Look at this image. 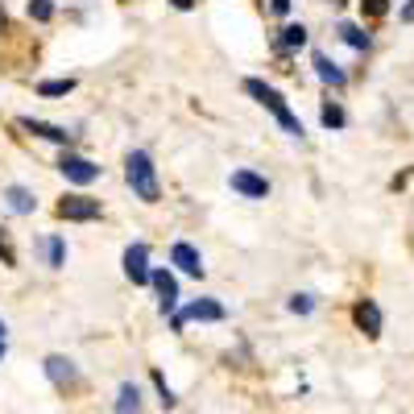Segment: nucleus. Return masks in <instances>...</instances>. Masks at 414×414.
Instances as JSON below:
<instances>
[{"mask_svg": "<svg viewBox=\"0 0 414 414\" xmlns=\"http://www.w3.org/2000/svg\"><path fill=\"white\" fill-rule=\"evenodd\" d=\"M0 340H4V319H0Z\"/></svg>", "mask_w": 414, "mask_h": 414, "instance_id": "obj_27", "label": "nucleus"}, {"mask_svg": "<svg viewBox=\"0 0 414 414\" xmlns=\"http://www.w3.org/2000/svg\"><path fill=\"white\" fill-rule=\"evenodd\" d=\"M402 21H406V25L414 21V0H406V4H402Z\"/></svg>", "mask_w": 414, "mask_h": 414, "instance_id": "obj_24", "label": "nucleus"}, {"mask_svg": "<svg viewBox=\"0 0 414 414\" xmlns=\"http://www.w3.org/2000/svg\"><path fill=\"white\" fill-rule=\"evenodd\" d=\"M170 261L183 269V273H191V278H203V257H199V253H195V249H191L187 241H178V244L170 249Z\"/></svg>", "mask_w": 414, "mask_h": 414, "instance_id": "obj_10", "label": "nucleus"}, {"mask_svg": "<svg viewBox=\"0 0 414 414\" xmlns=\"http://www.w3.org/2000/svg\"><path fill=\"white\" fill-rule=\"evenodd\" d=\"M116 414H141V390L133 381L121 386V398H116Z\"/></svg>", "mask_w": 414, "mask_h": 414, "instance_id": "obj_14", "label": "nucleus"}, {"mask_svg": "<svg viewBox=\"0 0 414 414\" xmlns=\"http://www.w3.org/2000/svg\"><path fill=\"white\" fill-rule=\"evenodd\" d=\"M4 195H9V207H13V212H17V216H25V212H33V203H38V199L29 195V191H25V187H9V191H4Z\"/></svg>", "mask_w": 414, "mask_h": 414, "instance_id": "obj_15", "label": "nucleus"}, {"mask_svg": "<svg viewBox=\"0 0 414 414\" xmlns=\"http://www.w3.org/2000/svg\"><path fill=\"white\" fill-rule=\"evenodd\" d=\"M58 216L62 219H96L99 216V199L92 195H67L58 203Z\"/></svg>", "mask_w": 414, "mask_h": 414, "instance_id": "obj_5", "label": "nucleus"}, {"mask_svg": "<svg viewBox=\"0 0 414 414\" xmlns=\"http://www.w3.org/2000/svg\"><path fill=\"white\" fill-rule=\"evenodd\" d=\"M352 319H356V327L365 332L369 340H377V336H381V311H377V303H373V298H361V303L352 307Z\"/></svg>", "mask_w": 414, "mask_h": 414, "instance_id": "obj_7", "label": "nucleus"}, {"mask_svg": "<svg viewBox=\"0 0 414 414\" xmlns=\"http://www.w3.org/2000/svg\"><path fill=\"white\" fill-rule=\"evenodd\" d=\"M0 361H4V340H0Z\"/></svg>", "mask_w": 414, "mask_h": 414, "instance_id": "obj_28", "label": "nucleus"}, {"mask_svg": "<svg viewBox=\"0 0 414 414\" xmlns=\"http://www.w3.org/2000/svg\"><path fill=\"white\" fill-rule=\"evenodd\" d=\"M340 38L348 42L352 50H369V33L361 29V25H340Z\"/></svg>", "mask_w": 414, "mask_h": 414, "instance_id": "obj_17", "label": "nucleus"}, {"mask_svg": "<svg viewBox=\"0 0 414 414\" xmlns=\"http://www.w3.org/2000/svg\"><path fill=\"white\" fill-rule=\"evenodd\" d=\"M361 9H365L369 17H381V13H386L390 4H386V0H361Z\"/></svg>", "mask_w": 414, "mask_h": 414, "instance_id": "obj_23", "label": "nucleus"}, {"mask_svg": "<svg viewBox=\"0 0 414 414\" xmlns=\"http://www.w3.org/2000/svg\"><path fill=\"white\" fill-rule=\"evenodd\" d=\"M232 191H241L244 199H266L269 183L261 178V174H253V170H236L232 174Z\"/></svg>", "mask_w": 414, "mask_h": 414, "instance_id": "obj_9", "label": "nucleus"}, {"mask_svg": "<svg viewBox=\"0 0 414 414\" xmlns=\"http://www.w3.org/2000/svg\"><path fill=\"white\" fill-rule=\"evenodd\" d=\"M315 71H319V79H323V83H332V87H344V83H348V75H344L340 67L327 58V54H315Z\"/></svg>", "mask_w": 414, "mask_h": 414, "instance_id": "obj_13", "label": "nucleus"}, {"mask_svg": "<svg viewBox=\"0 0 414 414\" xmlns=\"http://www.w3.org/2000/svg\"><path fill=\"white\" fill-rule=\"evenodd\" d=\"M311 307H315V303H311V294H294V298H290L294 315H311Z\"/></svg>", "mask_w": 414, "mask_h": 414, "instance_id": "obj_22", "label": "nucleus"}, {"mask_svg": "<svg viewBox=\"0 0 414 414\" xmlns=\"http://www.w3.org/2000/svg\"><path fill=\"white\" fill-rule=\"evenodd\" d=\"M187 319H203V323H219V319H224V307H219L216 298H195V303H187V311H183V315H174V327H183Z\"/></svg>", "mask_w": 414, "mask_h": 414, "instance_id": "obj_4", "label": "nucleus"}, {"mask_svg": "<svg viewBox=\"0 0 414 414\" xmlns=\"http://www.w3.org/2000/svg\"><path fill=\"white\" fill-rule=\"evenodd\" d=\"M58 170L67 174L71 183H79V187H87V183H96V178H99V166H96V162H87V158H75V153H67V158L58 162Z\"/></svg>", "mask_w": 414, "mask_h": 414, "instance_id": "obj_6", "label": "nucleus"}, {"mask_svg": "<svg viewBox=\"0 0 414 414\" xmlns=\"http://www.w3.org/2000/svg\"><path fill=\"white\" fill-rule=\"evenodd\" d=\"M278 46H282V50L307 46V29H303V25H286V29H282V38H278Z\"/></svg>", "mask_w": 414, "mask_h": 414, "instance_id": "obj_16", "label": "nucleus"}, {"mask_svg": "<svg viewBox=\"0 0 414 414\" xmlns=\"http://www.w3.org/2000/svg\"><path fill=\"white\" fill-rule=\"evenodd\" d=\"M71 87H75V79H50V83H38L42 96H67Z\"/></svg>", "mask_w": 414, "mask_h": 414, "instance_id": "obj_18", "label": "nucleus"}, {"mask_svg": "<svg viewBox=\"0 0 414 414\" xmlns=\"http://www.w3.org/2000/svg\"><path fill=\"white\" fill-rule=\"evenodd\" d=\"M21 129H25V133H38V137H46V141H58V146H71V133H67V129H58V124H46V121H33V116H21Z\"/></svg>", "mask_w": 414, "mask_h": 414, "instance_id": "obj_12", "label": "nucleus"}, {"mask_svg": "<svg viewBox=\"0 0 414 414\" xmlns=\"http://www.w3.org/2000/svg\"><path fill=\"white\" fill-rule=\"evenodd\" d=\"M124 273H129L133 286H146L149 282L153 269H149V249L146 244H129V249H124Z\"/></svg>", "mask_w": 414, "mask_h": 414, "instance_id": "obj_3", "label": "nucleus"}, {"mask_svg": "<svg viewBox=\"0 0 414 414\" xmlns=\"http://www.w3.org/2000/svg\"><path fill=\"white\" fill-rule=\"evenodd\" d=\"M46 377L58 390H75V386H79V369H75L67 356H46Z\"/></svg>", "mask_w": 414, "mask_h": 414, "instance_id": "obj_8", "label": "nucleus"}, {"mask_svg": "<svg viewBox=\"0 0 414 414\" xmlns=\"http://www.w3.org/2000/svg\"><path fill=\"white\" fill-rule=\"evenodd\" d=\"M174 9H191V4H195V0H170Z\"/></svg>", "mask_w": 414, "mask_h": 414, "instance_id": "obj_26", "label": "nucleus"}, {"mask_svg": "<svg viewBox=\"0 0 414 414\" xmlns=\"http://www.w3.org/2000/svg\"><path fill=\"white\" fill-rule=\"evenodd\" d=\"M50 13H54L50 0H29V17H33V21H50Z\"/></svg>", "mask_w": 414, "mask_h": 414, "instance_id": "obj_20", "label": "nucleus"}, {"mask_svg": "<svg viewBox=\"0 0 414 414\" xmlns=\"http://www.w3.org/2000/svg\"><path fill=\"white\" fill-rule=\"evenodd\" d=\"M149 282H153V290L162 294V311H174V303H178V282H174L170 269H153Z\"/></svg>", "mask_w": 414, "mask_h": 414, "instance_id": "obj_11", "label": "nucleus"}, {"mask_svg": "<svg viewBox=\"0 0 414 414\" xmlns=\"http://www.w3.org/2000/svg\"><path fill=\"white\" fill-rule=\"evenodd\" d=\"M273 4V13H290V0H269Z\"/></svg>", "mask_w": 414, "mask_h": 414, "instance_id": "obj_25", "label": "nucleus"}, {"mask_svg": "<svg viewBox=\"0 0 414 414\" xmlns=\"http://www.w3.org/2000/svg\"><path fill=\"white\" fill-rule=\"evenodd\" d=\"M124 178H129V187H133V195L141 199V203H158V174H153V162H149L146 149H133L129 158H124Z\"/></svg>", "mask_w": 414, "mask_h": 414, "instance_id": "obj_1", "label": "nucleus"}, {"mask_svg": "<svg viewBox=\"0 0 414 414\" xmlns=\"http://www.w3.org/2000/svg\"><path fill=\"white\" fill-rule=\"evenodd\" d=\"M323 124H327V129H344V108L340 104H323Z\"/></svg>", "mask_w": 414, "mask_h": 414, "instance_id": "obj_19", "label": "nucleus"}, {"mask_svg": "<svg viewBox=\"0 0 414 414\" xmlns=\"http://www.w3.org/2000/svg\"><path fill=\"white\" fill-rule=\"evenodd\" d=\"M46 253H50V266H62V261H67V244L58 241V236L46 244Z\"/></svg>", "mask_w": 414, "mask_h": 414, "instance_id": "obj_21", "label": "nucleus"}, {"mask_svg": "<svg viewBox=\"0 0 414 414\" xmlns=\"http://www.w3.org/2000/svg\"><path fill=\"white\" fill-rule=\"evenodd\" d=\"M244 92H249V96L257 99L261 108H269V112H273V121L282 124V129H286L290 137H303V121L294 116V112H290V104H286V99L278 96V92H273L269 83H261V79H249V83H244Z\"/></svg>", "mask_w": 414, "mask_h": 414, "instance_id": "obj_2", "label": "nucleus"}]
</instances>
